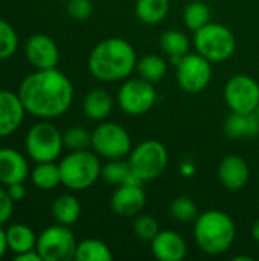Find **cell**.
<instances>
[{"mask_svg": "<svg viewBox=\"0 0 259 261\" xmlns=\"http://www.w3.org/2000/svg\"><path fill=\"white\" fill-rule=\"evenodd\" d=\"M8 240H6V229H3L0 226V258L5 257L6 251H8Z\"/></svg>", "mask_w": 259, "mask_h": 261, "instance_id": "f35d334b", "label": "cell"}, {"mask_svg": "<svg viewBox=\"0 0 259 261\" xmlns=\"http://www.w3.org/2000/svg\"><path fill=\"white\" fill-rule=\"evenodd\" d=\"M114 106L111 93L105 89H92L82 99V112L92 121H105Z\"/></svg>", "mask_w": 259, "mask_h": 261, "instance_id": "ffe728a7", "label": "cell"}, {"mask_svg": "<svg viewBox=\"0 0 259 261\" xmlns=\"http://www.w3.org/2000/svg\"><path fill=\"white\" fill-rule=\"evenodd\" d=\"M160 47L163 54L169 58V61L176 66L186 54H189L191 41L185 35V32L179 29H168L160 35Z\"/></svg>", "mask_w": 259, "mask_h": 261, "instance_id": "44dd1931", "label": "cell"}, {"mask_svg": "<svg viewBox=\"0 0 259 261\" xmlns=\"http://www.w3.org/2000/svg\"><path fill=\"white\" fill-rule=\"evenodd\" d=\"M18 47V35L12 24L0 20V61L11 58Z\"/></svg>", "mask_w": 259, "mask_h": 261, "instance_id": "1f68e13d", "label": "cell"}, {"mask_svg": "<svg viewBox=\"0 0 259 261\" xmlns=\"http://www.w3.org/2000/svg\"><path fill=\"white\" fill-rule=\"evenodd\" d=\"M101 177L110 185H124V184H140L143 185L136 174L133 173L128 159H108L101 170Z\"/></svg>", "mask_w": 259, "mask_h": 261, "instance_id": "7402d4cb", "label": "cell"}, {"mask_svg": "<svg viewBox=\"0 0 259 261\" xmlns=\"http://www.w3.org/2000/svg\"><path fill=\"white\" fill-rule=\"evenodd\" d=\"M160 228L159 223L154 217L151 216H136V220L133 223V232L136 234V237L142 242H150L159 234Z\"/></svg>", "mask_w": 259, "mask_h": 261, "instance_id": "d6a6232c", "label": "cell"}, {"mask_svg": "<svg viewBox=\"0 0 259 261\" xmlns=\"http://www.w3.org/2000/svg\"><path fill=\"white\" fill-rule=\"evenodd\" d=\"M136 17L145 24H159L169 12V0H136Z\"/></svg>", "mask_w": 259, "mask_h": 261, "instance_id": "d4e9b609", "label": "cell"}, {"mask_svg": "<svg viewBox=\"0 0 259 261\" xmlns=\"http://www.w3.org/2000/svg\"><path fill=\"white\" fill-rule=\"evenodd\" d=\"M237 237L234 219L220 210L200 213L194 222V239L197 246L208 255H221L227 252Z\"/></svg>", "mask_w": 259, "mask_h": 261, "instance_id": "3957f363", "label": "cell"}, {"mask_svg": "<svg viewBox=\"0 0 259 261\" xmlns=\"http://www.w3.org/2000/svg\"><path fill=\"white\" fill-rule=\"evenodd\" d=\"M218 179L229 191L243 190L250 179V168L244 158L229 154L221 159L218 165Z\"/></svg>", "mask_w": 259, "mask_h": 261, "instance_id": "2e32d148", "label": "cell"}, {"mask_svg": "<svg viewBox=\"0 0 259 261\" xmlns=\"http://www.w3.org/2000/svg\"><path fill=\"white\" fill-rule=\"evenodd\" d=\"M255 113H256V116H258V119H259V104H258V107H256V110H255Z\"/></svg>", "mask_w": 259, "mask_h": 261, "instance_id": "b9f144b4", "label": "cell"}, {"mask_svg": "<svg viewBox=\"0 0 259 261\" xmlns=\"http://www.w3.org/2000/svg\"><path fill=\"white\" fill-rule=\"evenodd\" d=\"M169 214L174 220L180 223H194L198 217V206L197 203L186 196L176 197L169 205Z\"/></svg>", "mask_w": 259, "mask_h": 261, "instance_id": "f546056e", "label": "cell"}, {"mask_svg": "<svg viewBox=\"0 0 259 261\" xmlns=\"http://www.w3.org/2000/svg\"><path fill=\"white\" fill-rule=\"evenodd\" d=\"M61 184L70 191H84L101 177L102 165L95 151L78 150L66 154L60 164Z\"/></svg>", "mask_w": 259, "mask_h": 261, "instance_id": "277c9868", "label": "cell"}, {"mask_svg": "<svg viewBox=\"0 0 259 261\" xmlns=\"http://www.w3.org/2000/svg\"><path fill=\"white\" fill-rule=\"evenodd\" d=\"M223 132L229 139H249L259 133V119L255 112L240 113L231 112L224 119Z\"/></svg>", "mask_w": 259, "mask_h": 261, "instance_id": "d6986e66", "label": "cell"}, {"mask_svg": "<svg viewBox=\"0 0 259 261\" xmlns=\"http://www.w3.org/2000/svg\"><path fill=\"white\" fill-rule=\"evenodd\" d=\"M29 176V164L24 156L14 148H0V185L24 182Z\"/></svg>", "mask_w": 259, "mask_h": 261, "instance_id": "ac0fdd59", "label": "cell"}, {"mask_svg": "<svg viewBox=\"0 0 259 261\" xmlns=\"http://www.w3.org/2000/svg\"><path fill=\"white\" fill-rule=\"evenodd\" d=\"M14 200L11 199L6 187H0V226L6 225L14 213Z\"/></svg>", "mask_w": 259, "mask_h": 261, "instance_id": "e575fe53", "label": "cell"}, {"mask_svg": "<svg viewBox=\"0 0 259 261\" xmlns=\"http://www.w3.org/2000/svg\"><path fill=\"white\" fill-rule=\"evenodd\" d=\"M63 141L64 147L70 151L87 150L92 147V133L81 125H72L63 133Z\"/></svg>", "mask_w": 259, "mask_h": 261, "instance_id": "4dcf8cb0", "label": "cell"}, {"mask_svg": "<svg viewBox=\"0 0 259 261\" xmlns=\"http://www.w3.org/2000/svg\"><path fill=\"white\" fill-rule=\"evenodd\" d=\"M136 70L140 78L156 84L165 78V75L168 72V64L163 57L156 55V54H148V55L142 57L140 60H137Z\"/></svg>", "mask_w": 259, "mask_h": 261, "instance_id": "484cf974", "label": "cell"}, {"mask_svg": "<svg viewBox=\"0 0 259 261\" xmlns=\"http://www.w3.org/2000/svg\"><path fill=\"white\" fill-rule=\"evenodd\" d=\"M195 171H197V168H195V165L192 164V162H182L180 164V174L183 176V177H192L194 174H195Z\"/></svg>", "mask_w": 259, "mask_h": 261, "instance_id": "74e56055", "label": "cell"}, {"mask_svg": "<svg viewBox=\"0 0 259 261\" xmlns=\"http://www.w3.org/2000/svg\"><path fill=\"white\" fill-rule=\"evenodd\" d=\"M128 164L142 184L156 180L168 165V150L156 139L142 141L131 148Z\"/></svg>", "mask_w": 259, "mask_h": 261, "instance_id": "52a82bcc", "label": "cell"}, {"mask_svg": "<svg viewBox=\"0 0 259 261\" xmlns=\"http://www.w3.org/2000/svg\"><path fill=\"white\" fill-rule=\"evenodd\" d=\"M24 148L27 156L37 164L55 162L64 148L63 133L49 119H41L27 130Z\"/></svg>", "mask_w": 259, "mask_h": 261, "instance_id": "8992f818", "label": "cell"}, {"mask_svg": "<svg viewBox=\"0 0 259 261\" xmlns=\"http://www.w3.org/2000/svg\"><path fill=\"white\" fill-rule=\"evenodd\" d=\"M147 205V194L140 184L118 185L110 197V208L119 217H136Z\"/></svg>", "mask_w": 259, "mask_h": 261, "instance_id": "4fadbf2b", "label": "cell"}, {"mask_svg": "<svg viewBox=\"0 0 259 261\" xmlns=\"http://www.w3.org/2000/svg\"><path fill=\"white\" fill-rule=\"evenodd\" d=\"M6 190H8V193H9V196H11V199L14 202H21L26 197V188H24L23 182L11 184V185L6 187Z\"/></svg>", "mask_w": 259, "mask_h": 261, "instance_id": "d590c367", "label": "cell"}, {"mask_svg": "<svg viewBox=\"0 0 259 261\" xmlns=\"http://www.w3.org/2000/svg\"><path fill=\"white\" fill-rule=\"evenodd\" d=\"M93 12L92 0H67V14L76 21H85Z\"/></svg>", "mask_w": 259, "mask_h": 261, "instance_id": "836d02e7", "label": "cell"}, {"mask_svg": "<svg viewBox=\"0 0 259 261\" xmlns=\"http://www.w3.org/2000/svg\"><path fill=\"white\" fill-rule=\"evenodd\" d=\"M32 184L43 191H50L61 184L60 167L55 162H40L34 167L32 173Z\"/></svg>", "mask_w": 259, "mask_h": 261, "instance_id": "4316f807", "label": "cell"}, {"mask_svg": "<svg viewBox=\"0 0 259 261\" xmlns=\"http://www.w3.org/2000/svg\"><path fill=\"white\" fill-rule=\"evenodd\" d=\"M92 148L104 159H125L128 158L133 144L130 133L118 122L101 121L92 132Z\"/></svg>", "mask_w": 259, "mask_h": 261, "instance_id": "ba28073f", "label": "cell"}, {"mask_svg": "<svg viewBox=\"0 0 259 261\" xmlns=\"http://www.w3.org/2000/svg\"><path fill=\"white\" fill-rule=\"evenodd\" d=\"M76 261H110L113 260L111 249L98 239H85L76 245Z\"/></svg>", "mask_w": 259, "mask_h": 261, "instance_id": "83f0119b", "label": "cell"}, {"mask_svg": "<svg viewBox=\"0 0 259 261\" xmlns=\"http://www.w3.org/2000/svg\"><path fill=\"white\" fill-rule=\"evenodd\" d=\"M224 101L231 112L252 113L259 104V84L246 73H237L224 86Z\"/></svg>", "mask_w": 259, "mask_h": 261, "instance_id": "7c38bea8", "label": "cell"}, {"mask_svg": "<svg viewBox=\"0 0 259 261\" xmlns=\"http://www.w3.org/2000/svg\"><path fill=\"white\" fill-rule=\"evenodd\" d=\"M116 101L124 113L130 116H140L154 107L157 101V92L153 83L140 76L130 78L124 80V84L118 90Z\"/></svg>", "mask_w": 259, "mask_h": 261, "instance_id": "9c48e42d", "label": "cell"}, {"mask_svg": "<svg viewBox=\"0 0 259 261\" xmlns=\"http://www.w3.org/2000/svg\"><path fill=\"white\" fill-rule=\"evenodd\" d=\"M176 78L182 90L191 95L202 93L212 80V63L200 54H186L176 64Z\"/></svg>", "mask_w": 259, "mask_h": 261, "instance_id": "8fae6325", "label": "cell"}, {"mask_svg": "<svg viewBox=\"0 0 259 261\" xmlns=\"http://www.w3.org/2000/svg\"><path fill=\"white\" fill-rule=\"evenodd\" d=\"M252 237H253L255 242L259 243V219L252 225Z\"/></svg>", "mask_w": 259, "mask_h": 261, "instance_id": "ab89813d", "label": "cell"}, {"mask_svg": "<svg viewBox=\"0 0 259 261\" xmlns=\"http://www.w3.org/2000/svg\"><path fill=\"white\" fill-rule=\"evenodd\" d=\"M81 216V203L73 194H61L52 203V217L56 223L72 226Z\"/></svg>", "mask_w": 259, "mask_h": 261, "instance_id": "603a6c76", "label": "cell"}, {"mask_svg": "<svg viewBox=\"0 0 259 261\" xmlns=\"http://www.w3.org/2000/svg\"><path fill=\"white\" fill-rule=\"evenodd\" d=\"M151 252L159 261H182L188 254V245L179 232L165 229L151 240Z\"/></svg>", "mask_w": 259, "mask_h": 261, "instance_id": "e0dca14e", "label": "cell"}, {"mask_svg": "<svg viewBox=\"0 0 259 261\" xmlns=\"http://www.w3.org/2000/svg\"><path fill=\"white\" fill-rule=\"evenodd\" d=\"M234 260L235 261H252L253 258H252V257H234Z\"/></svg>", "mask_w": 259, "mask_h": 261, "instance_id": "60d3db41", "label": "cell"}, {"mask_svg": "<svg viewBox=\"0 0 259 261\" xmlns=\"http://www.w3.org/2000/svg\"><path fill=\"white\" fill-rule=\"evenodd\" d=\"M26 112L38 119H55L64 115L73 101V84L56 67L35 69L18 87Z\"/></svg>", "mask_w": 259, "mask_h": 261, "instance_id": "6da1fadb", "label": "cell"}, {"mask_svg": "<svg viewBox=\"0 0 259 261\" xmlns=\"http://www.w3.org/2000/svg\"><path fill=\"white\" fill-rule=\"evenodd\" d=\"M24 55L35 69H53L60 61L56 43L46 34L31 35L24 43Z\"/></svg>", "mask_w": 259, "mask_h": 261, "instance_id": "5bb4252c", "label": "cell"}, {"mask_svg": "<svg viewBox=\"0 0 259 261\" xmlns=\"http://www.w3.org/2000/svg\"><path fill=\"white\" fill-rule=\"evenodd\" d=\"M15 261H43L41 260V255L38 254L37 249H31V251H26V252H21V254H17L14 257Z\"/></svg>", "mask_w": 259, "mask_h": 261, "instance_id": "8d00e7d4", "label": "cell"}, {"mask_svg": "<svg viewBox=\"0 0 259 261\" xmlns=\"http://www.w3.org/2000/svg\"><path fill=\"white\" fill-rule=\"evenodd\" d=\"M76 245L70 228L58 223L46 228L37 237L35 249L43 261H70L75 260Z\"/></svg>", "mask_w": 259, "mask_h": 261, "instance_id": "30bf717a", "label": "cell"}, {"mask_svg": "<svg viewBox=\"0 0 259 261\" xmlns=\"http://www.w3.org/2000/svg\"><path fill=\"white\" fill-rule=\"evenodd\" d=\"M6 240H8V248L9 251H12L15 255L35 249L37 245V236L32 231V228H29L27 225L23 223H15L11 225L6 229Z\"/></svg>", "mask_w": 259, "mask_h": 261, "instance_id": "cb8c5ba5", "label": "cell"}, {"mask_svg": "<svg viewBox=\"0 0 259 261\" xmlns=\"http://www.w3.org/2000/svg\"><path fill=\"white\" fill-rule=\"evenodd\" d=\"M192 44L195 52L203 55L211 63H223L229 60L237 49L234 32L227 26L214 21H209L194 32Z\"/></svg>", "mask_w": 259, "mask_h": 261, "instance_id": "5b68a950", "label": "cell"}, {"mask_svg": "<svg viewBox=\"0 0 259 261\" xmlns=\"http://www.w3.org/2000/svg\"><path fill=\"white\" fill-rule=\"evenodd\" d=\"M211 21V9L205 2L194 0L183 9V23L192 32L198 31Z\"/></svg>", "mask_w": 259, "mask_h": 261, "instance_id": "f1b7e54d", "label": "cell"}, {"mask_svg": "<svg viewBox=\"0 0 259 261\" xmlns=\"http://www.w3.org/2000/svg\"><path fill=\"white\" fill-rule=\"evenodd\" d=\"M137 64V55L130 41L121 37L101 40L89 54L87 66L90 73L104 83L127 80Z\"/></svg>", "mask_w": 259, "mask_h": 261, "instance_id": "7a4b0ae2", "label": "cell"}, {"mask_svg": "<svg viewBox=\"0 0 259 261\" xmlns=\"http://www.w3.org/2000/svg\"><path fill=\"white\" fill-rule=\"evenodd\" d=\"M26 113L18 93L0 90V139L15 133L21 127Z\"/></svg>", "mask_w": 259, "mask_h": 261, "instance_id": "9a60e30c", "label": "cell"}]
</instances>
